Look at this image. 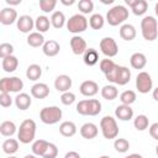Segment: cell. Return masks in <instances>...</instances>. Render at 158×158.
<instances>
[{"mask_svg": "<svg viewBox=\"0 0 158 158\" xmlns=\"http://www.w3.org/2000/svg\"><path fill=\"white\" fill-rule=\"evenodd\" d=\"M31 95L35 99H46L49 95V88L46 83H36L31 86Z\"/></svg>", "mask_w": 158, "mask_h": 158, "instance_id": "18", "label": "cell"}, {"mask_svg": "<svg viewBox=\"0 0 158 158\" xmlns=\"http://www.w3.org/2000/svg\"><path fill=\"white\" fill-rule=\"evenodd\" d=\"M136 89L141 94H147L153 89V80L149 73L139 72L136 77Z\"/></svg>", "mask_w": 158, "mask_h": 158, "instance_id": "10", "label": "cell"}, {"mask_svg": "<svg viewBox=\"0 0 158 158\" xmlns=\"http://www.w3.org/2000/svg\"><path fill=\"white\" fill-rule=\"evenodd\" d=\"M60 2H62L63 5H65V6H70V5L75 4V0H69V1H67V0H60Z\"/></svg>", "mask_w": 158, "mask_h": 158, "instance_id": "50", "label": "cell"}, {"mask_svg": "<svg viewBox=\"0 0 158 158\" xmlns=\"http://www.w3.org/2000/svg\"><path fill=\"white\" fill-rule=\"evenodd\" d=\"M59 51H60V46L54 40H48L42 46V52L47 57H56L59 53Z\"/></svg>", "mask_w": 158, "mask_h": 158, "instance_id": "21", "label": "cell"}, {"mask_svg": "<svg viewBox=\"0 0 158 158\" xmlns=\"http://www.w3.org/2000/svg\"><path fill=\"white\" fill-rule=\"evenodd\" d=\"M141 33L148 42H152L158 37V21L154 16L148 15L141 20Z\"/></svg>", "mask_w": 158, "mask_h": 158, "instance_id": "3", "label": "cell"}, {"mask_svg": "<svg viewBox=\"0 0 158 158\" xmlns=\"http://www.w3.org/2000/svg\"><path fill=\"white\" fill-rule=\"evenodd\" d=\"M14 102H15V106L19 109V110H27L30 106H31V104H32V99H31V96L28 95V94H26V93H19L16 96H15V99H14Z\"/></svg>", "mask_w": 158, "mask_h": 158, "instance_id": "22", "label": "cell"}, {"mask_svg": "<svg viewBox=\"0 0 158 158\" xmlns=\"http://www.w3.org/2000/svg\"><path fill=\"white\" fill-rule=\"evenodd\" d=\"M136 99H137V95L133 90H125L120 94V101L123 105H130L131 106V104H133L136 101Z\"/></svg>", "mask_w": 158, "mask_h": 158, "instance_id": "38", "label": "cell"}, {"mask_svg": "<svg viewBox=\"0 0 158 158\" xmlns=\"http://www.w3.org/2000/svg\"><path fill=\"white\" fill-rule=\"evenodd\" d=\"M57 5L56 0H40V9L44 12V14H49L54 10ZM54 12V11H53Z\"/></svg>", "mask_w": 158, "mask_h": 158, "instance_id": "41", "label": "cell"}, {"mask_svg": "<svg viewBox=\"0 0 158 158\" xmlns=\"http://www.w3.org/2000/svg\"><path fill=\"white\" fill-rule=\"evenodd\" d=\"M154 12H156V16L158 17V2H156L154 5Z\"/></svg>", "mask_w": 158, "mask_h": 158, "instance_id": "53", "label": "cell"}, {"mask_svg": "<svg viewBox=\"0 0 158 158\" xmlns=\"http://www.w3.org/2000/svg\"><path fill=\"white\" fill-rule=\"evenodd\" d=\"M101 53L106 58H112L118 53V46L112 37H104L99 43Z\"/></svg>", "mask_w": 158, "mask_h": 158, "instance_id": "11", "label": "cell"}, {"mask_svg": "<svg viewBox=\"0 0 158 158\" xmlns=\"http://www.w3.org/2000/svg\"><path fill=\"white\" fill-rule=\"evenodd\" d=\"M44 37H43V33H40V32H31L28 36H27V44L30 47H33V48H37V47H42L44 44Z\"/></svg>", "mask_w": 158, "mask_h": 158, "instance_id": "28", "label": "cell"}, {"mask_svg": "<svg viewBox=\"0 0 158 158\" xmlns=\"http://www.w3.org/2000/svg\"><path fill=\"white\" fill-rule=\"evenodd\" d=\"M152 96H153V99H154L156 101H158V86L153 89V91H152Z\"/></svg>", "mask_w": 158, "mask_h": 158, "instance_id": "51", "label": "cell"}, {"mask_svg": "<svg viewBox=\"0 0 158 158\" xmlns=\"http://www.w3.org/2000/svg\"><path fill=\"white\" fill-rule=\"evenodd\" d=\"M59 133L64 137H73L77 133V126L72 121H63L59 125Z\"/></svg>", "mask_w": 158, "mask_h": 158, "instance_id": "27", "label": "cell"}, {"mask_svg": "<svg viewBox=\"0 0 158 158\" xmlns=\"http://www.w3.org/2000/svg\"><path fill=\"white\" fill-rule=\"evenodd\" d=\"M115 116L121 121H130L131 118H133V110L130 105L121 104L115 109Z\"/></svg>", "mask_w": 158, "mask_h": 158, "instance_id": "19", "label": "cell"}, {"mask_svg": "<svg viewBox=\"0 0 158 158\" xmlns=\"http://www.w3.org/2000/svg\"><path fill=\"white\" fill-rule=\"evenodd\" d=\"M101 96L105 100H109V101L115 100L118 96V90H117V88L114 84H107V85L102 86V89H101Z\"/></svg>", "mask_w": 158, "mask_h": 158, "instance_id": "34", "label": "cell"}, {"mask_svg": "<svg viewBox=\"0 0 158 158\" xmlns=\"http://www.w3.org/2000/svg\"><path fill=\"white\" fill-rule=\"evenodd\" d=\"M133 126L137 131H144L149 127V118L146 115H138L133 118Z\"/></svg>", "mask_w": 158, "mask_h": 158, "instance_id": "37", "label": "cell"}, {"mask_svg": "<svg viewBox=\"0 0 158 158\" xmlns=\"http://www.w3.org/2000/svg\"><path fill=\"white\" fill-rule=\"evenodd\" d=\"M107 81L116 85H126L131 80V70L127 67L115 64V67L105 74Z\"/></svg>", "mask_w": 158, "mask_h": 158, "instance_id": "1", "label": "cell"}, {"mask_svg": "<svg viewBox=\"0 0 158 158\" xmlns=\"http://www.w3.org/2000/svg\"><path fill=\"white\" fill-rule=\"evenodd\" d=\"M130 64L133 69H143L147 64V58L143 53L141 52H136L130 57Z\"/></svg>", "mask_w": 158, "mask_h": 158, "instance_id": "24", "label": "cell"}, {"mask_svg": "<svg viewBox=\"0 0 158 158\" xmlns=\"http://www.w3.org/2000/svg\"><path fill=\"white\" fill-rule=\"evenodd\" d=\"M156 154H157V158H158V144L156 146Z\"/></svg>", "mask_w": 158, "mask_h": 158, "instance_id": "56", "label": "cell"}, {"mask_svg": "<svg viewBox=\"0 0 158 158\" xmlns=\"http://www.w3.org/2000/svg\"><path fill=\"white\" fill-rule=\"evenodd\" d=\"M51 26H52V25H51V19H48V17L44 16V15L37 16V19L35 20V28H36L37 32H40V33L47 32Z\"/></svg>", "mask_w": 158, "mask_h": 158, "instance_id": "26", "label": "cell"}, {"mask_svg": "<svg viewBox=\"0 0 158 158\" xmlns=\"http://www.w3.org/2000/svg\"><path fill=\"white\" fill-rule=\"evenodd\" d=\"M36 122L31 118H26L21 122L19 130H17V139L19 142L23 143V144H28L35 139L36 136Z\"/></svg>", "mask_w": 158, "mask_h": 158, "instance_id": "2", "label": "cell"}, {"mask_svg": "<svg viewBox=\"0 0 158 158\" xmlns=\"http://www.w3.org/2000/svg\"><path fill=\"white\" fill-rule=\"evenodd\" d=\"M57 156H58V148H57V146L54 143H51L49 142V146H48L47 151L44 152L43 158H57Z\"/></svg>", "mask_w": 158, "mask_h": 158, "instance_id": "45", "label": "cell"}, {"mask_svg": "<svg viewBox=\"0 0 158 158\" xmlns=\"http://www.w3.org/2000/svg\"><path fill=\"white\" fill-rule=\"evenodd\" d=\"M17 30L22 33H31V31L35 27V20L30 15H21L16 22Z\"/></svg>", "mask_w": 158, "mask_h": 158, "instance_id": "13", "label": "cell"}, {"mask_svg": "<svg viewBox=\"0 0 158 158\" xmlns=\"http://www.w3.org/2000/svg\"><path fill=\"white\" fill-rule=\"evenodd\" d=\"M88 26H89V21L81 14H75L70 16L69 20H67V30L74 35H79L84 32L88 28Z\"/></svg>", "mask_w": 158, "mask_h": 158, "instance_id": "8", "label": "cell"}, {"mask_svg": "<svg viewBox=\"0 0 158 158\" xmlns=\"http://www.w3.org/2000/svg\"><path fill=\"white\" fill-rule=\"evenodd\" d=\"M72 84H73L72 78L67 74H60L54 79V88L57 91H60L62 94L69 91V89L72 88Z\"/></svg>", "mask_w": 158, "mask_h": 158, "instance_id": "15", "label": "cell"}, {"mask_svg": "<svg viewBox=\"0 0 158 158\" xmlns=\"http://www.w3.org/2000/svg\"><path fill=\"white\" fill-rule=\"evenodd\" d=\"M112 1H114V0H109V1H102V2H104V4H112Z\"/></svg>", "mask_w": 158, "mask_h": 158, "instance_id": "55", "label": "cell"}, {"mask_svg": "<svg viewBox=\"0 0 158 158\" xmlns=\"http://www.w3.org/2000/svg\"><path fill=\"white\" fill-rule=\"evenodd\" d=\"M105 25V19L101 14H93L89 17V26L93 30H101Z\"/></svg>", "mask_w": 158, "mask_h": 158, "instance_id": "36", "label": "cell"}, {"mask_svg": "<svg viewBox=\"0 0 158 158\" xmlns=\"http://www.w3.org/2000/svg\"><path fill=\"white\" fill-rule=\"evenodd\" d=\"M2 152L9 154V156H12L15 154L17 151H19V139H15V138H7L2 142Z\"/></svg>", "mask_w": 158, "mask_h": 158, "instance_id": "32", "label": "cell"}, {"mask_svg": "<svg viewBox=\"0 0 158 158\" xmlns=\"http://www.w3.org/2000/svg\"><path fill=\"white\" fill-rule=\"evenodd\" d=\"M75 99H77L75 98V94L72 93V91H67V93H63L60 95V102L63 105H65V106H69V105L74 104L75 102Z\"/></svg>", "mask_w": 158, "mask_h": 158, "instance_id": "44", "label": "cell"}, {"mask_svg": "<svg viewBox=\"0 0 158 158\" xmlns=\"http://www.w3.org/2000/svg\"><path fill=\"white\" fill-rule=\"evenodd\" d=\"M148 131H149V135L153 139L158 141V122H154L152 123L149 127H148Z\"/></svg>", "mask_w": 158, "mask_h": 158, "instance_id": "47", "label": "cell"}, {"mask_svg": "<svg viewBox=\"0 0 158 158\" xmlns=\"http://www.w3.org/2000/svg\"><path fill=\"white\" fill-rule=\"evenodd\" d=\"M75 110L83 116H96L101 112V102L96 99H85L77 104Z\"/></svg>", "mask_w": 158, "mask_h": 158, "instance_id": "5", "label": "cell"}, {"mask_svg": "<svg viewBox=\"0 0 158 158\" xmlns=\"http://www.w3.org/2000/svg\"><path fill=\"white\" fill-rule=\"evenodd\" d=\"M0 105L2 107H10L12 105V98L7 93H0Z\"/></svg>", "mask_w": 158, "mask_h": 158, "instance_id": "46", "label": "cell"}, {"mask_svg": "<svg viewBox=\"0 0 158 158\" xmlns=\"http://www.w3.org/2000/svg\"><path fill=\"white\" fill-rule=\"evenodd\" d=\"M51 25L54 27V28H57V30H59V28H62L64 25H67V20H65V15L62 12V11H54L53 14H52V16H51Z\"/></svg>", "mask_w": 158, "mask_h": 158, "instance_id": "35", "label": "cell"}, {"mask_svg": "<svg viewBox=\"0 0 158 158\" xmlns=\"http://www.w3.org/2000/svg\"><path fill=\"white\" fill-rule=\"evenodd\" d=\"M23 89V81L19 77H5L0 80V93H20Z\"/></svg>", "mask_w": 158, "mask_h": 158, "instance_id": "9", "label": "cell"}, {"mask_svg": "<svg viewBox=\"0 0 158 158\" xmlns=\"http://www.w3.org/2000/svg\"><path fill=\"white\" fill-rule=\"evenodd\" d=\"M128 19V10L123 5H115L106 12V22L110 26L123 25V22Z\"/></svg>", "mask_w": 158, "mask_h": 158, "instance_id": "4", "label": "cell"}, {"mask_svg": "<svg viewBox=\"0 0 158 158\" xmlns=\"http://www.w3.org/2000/svg\"><path fill=\"white\" fill-rule=\"evenodd\" d=\"M6 4L10 5V7H11V5H12V6L20 5V4H21V0H6Z\"/></svg>", "mask_w": 158, "mask_h": 158, "instance_id": "49", "label": "cell"}, {"mask_svg": "<svg viewBox=\"0 0 158 158\" xmlns=\"http://www.w3.org/2000/svg\"><path fill=\"white\" fill-rule=\"evenodd\" d=\"M100 130L106 139H115L118 136V126L112 116H104L100 121Z\"/></svg>", "mask_w": 158, "mask_h": 158, "instance_id": "6", "label": "cell"}, {"mask_svg": "<svg viewBox=\"0 0 158 158\" xmlns=\"http://www.w3.org/2000/svg\"><path fill=\"white\" fill-rule=\"evenodd\" d=\"M63 111L58 106H46L40 111V118L46 125H54L62 120Z\"/></svg>", "mask_w": 158, "mask_h": 158, "instance_id": "7", "label": "cell"}, {"mask_svg": "<svg viewBox=\"0 0 158 158\" xmlns=\"http://www.w3.org/2000/svg\"><path fill=\"white\" fill-rule=\"evenodd\" d=\"M17 130H19V128L16 127L15 122H12V121H10V120L2 121L1 125H0V133H1V136H4V137H11V136H14Z\"/></svg>", "mask_w": 158, "mask_h": 158, "instance_id": "29", "label": "cell"}, {"mask_svg": "<svg viewBox=\"0 0 158 158\" xmlns=\"http://www.w3.org/2000/svg\"><path fill=\"white\" fill-rule=\"evenodd\" d=\"M125 158H143V157L141 154H138V153H131V154L126 156Z\"/></svg>", "mask_w": 158, "mask_h": 158, "instance_id": "52", "label": "cell"}, {"mask_svg": "<svg viewBox=\"0 0 158 158\" xmlns=\"http://www.w3.org/2000/svg\"><path fill=\"white\" fill-rule=\"evenodd\" d=\"M17 11L12 7H4L0 11V22L5 26L12 25L14 22H17Z\"/></svg>", "mask_w": 158, "mask_h": 158, "instance_id": "14", "label": "cell"}, {"mask_svg": "<svg viewBox=\"0 0 158 158\" xmlns=\"http://www.w3.org/2000/svg\"><path fill=\"white\" fill-rule=\"evenodd\" d=\"M7 158H16V157H14V156H9Z\"/></svg>", "mask_w": 158, "mask_h": 158, "instance_id": "58", "label": "cell"}, {"mask_svg": "<svg viewBox=\"0 0 158 158\" xmlns=\"http://www.w3.org/2000/svg\"><path fill=\"white\" fill-rule=\"evenodd\" d=\"M70 48H72V52L75 54V56H83L85 53V51L88 49V46H86V41L79 36V35H74L72 38H70Z\"/></svg>", "mask_w": 158, "mask_h": 158, "instance_id": "12", "label": "cell"}, {"mask_svg": "<svg viewBox=\"0 0 158 158\" xmlns=\"http://www.w3.org/2000/svg\"><path fill=\"white\" fill-rule=\"evenodd\" d=\"M64 158H81V157H80V154H79L78 152H75V151H69V152L65 153Z\"/></svg>", "mask_w": 158, "mask_h": 158, "instance_id": "48", "label": "cell"}, {"mask_svg": "<svg viewBox=\"0 0 158 158\" xmlns=\"http://www.w3.org/2000/svg\"><path fill=\"white\" fill-rule=\"evenodd\" d=\"M83 60L86 65L93 67L99 62V53L95 48H88L83 54Z\"/></svg>", "mask_w": 158, "mask_h": 158, "instance_id": "30", "label": "cell"}, {"mask_svg": "<svg viewBox=\"0 0 158 158\" xmlns=\"http://www.w3.org/2000/svg\"><path fill=\"white\" fill-rule=\"evenodd\" d=\"M126 4L136 16H142L148 10V2L146 0H126Z\"/></svg>", "mask_w": 158, "mask_h": 158, "instance_id": "17", "label": "cell"}, {"mask_svg": "<svg viewBox=\"0 0 158 158\" xmlns=\"http://www.w3.org/2000/svg\"><path fill=\"white\" fill-rule=\"evenodd\" d=\"M118 33H120V37L122 40L130 42V41H132V40L136 38L137 31H136V28H135L133 25H131V23H123V25H121Z\"/></svg>", "mask_w": 158, "mask_h": 158, "instance_id": "23", "label": "cell"}, {"mask_svg": "<svg viewBox=\"0 0 158 158\" xmlns=\"http://www.w3.org/2000/svg\"><path fill=\"white\" fill-rule=\"evenodd\" d=\"M79 91L81 95L90 98L99 93V85L94 80H84L79 86Z\"/></svg>", "mask_w": 158, "mask_h": 158, "instance_id": "16", "label": "cell"}, {"mask_svg": "<svg viewBox=\"0 0 158 158\" xmlns=\"http://www.w3.org/2000/svg\"><path fill=\"white\" fill-rule=\"evenodd\" d=\"M78 9H79L81 15L91 14L94 10V2L91 0H80L78 2Z\"/></svg>", "mask_w": 158, "mask_h": 158, "instance_id": "40", "label": "cell"}, {"mask_svg": "<svg viewBox=\"0 0 158 158\" xmlns=\"http://www.w3.org/2000/svg\"><path fill=\"white\" fill-rule=\"evenodd\" d=\"M48 146H49V142H47L46 139H36V141L32 143V147H31L32 154H35V156H37V157H40V156L43 157V154H44V152L47 151Z\"/></svg>", "mask_w": 158, "mask_h": 158, "instance_id": "33", "label": "cell"}, {"mask_svg": "<svg viewBox=\"0 0 158 158\" xmlns=\"http://www.w3.org/2000/svg\"><path fill=\"white\" fill-rule=\"evenodd\" d=\"M42 75V68L38 64H30L26 69V78L31 81H37Z\"/></svg>", "mask_w": 158, "mask_h": 158, "instance_id": "31", "label": "cell"}, {"mask_svg": "<svg viewBox=\"0 0 158 158\" xmlns=\"http://www.w3.org/2000/svg\"><path fill=\"white\" fill-rule=\"evenodd\" d=\"M1 67H2L4 72H6V73L15 72L17 69V67H19V59H17V57H15L12 54V56H9V57L4 58L2 62H1Z\"/></svg>", "mask_w": 158, "mask_h": 158, "instance_id": "25", "label": "cell"}, {"mask_svg": "<svg viewBox=\"0 0 158 158\" xmlns=\"http://www.w3.org/2000/svg\"><path fill=\"white\" fill-rule=\"evenodd\" d=\"M99 158H110L109 156H101V157H99Z\"/></svg>", "mask_w": 158, "mask_h": 158, "instance_id": "57", "label": "cell"}, {"mask_svg": "<svg viewBox=\"0 0 158 158\" xmlns=\"http://www.w3.org/2000/svg\"><path fill=\"white\" fill-rule=\"evenodd\" d=\"M14 53V46L11 43H7V42H4L0 44V57L1 59L9 57V56H12Z\"/></svg>", "mask_w": 158, "mask_h": 158, "instance_id": "42", "label": "cell"}, {"mask_svg": "<svg viewBox=\"0 0 158 158\" xmlns=\"http://www.w3.org/2000/svg\"><path fill=\"white\" fill-rule=\"evenodd\" d=\"M114 148L118 153H126L130 149V142L126 138H115Z\"/></svg>", "mask_w": 158, "mask_h": 158, "instance_id": "39", "label": "cell"}, {"mask_svg": "<svg viewBox=\"0 0 158 158\" xmlns=\"http://www.w3.org/2000/svg\"><path fill=\"white\" fill-rule=\"evenodd\" d=\"M98 133H99V128L93 122H85L80 127V135L85 139H93L98 136Z\"/></svg>", "mask_w": 158, "mask_h": 158, "instance_id": "20", "label": "cell"}, {"mask_svg": "<svg viewBox=\"0 0 158 158\" xmlns=\"http://www.w3.org/2000/svg\"><path fill=\"white\" fill-rule=\"evenodd\" d=\"M23 158H37V156H35V154H26Z\"/></svg>", "mask_w": 158, "mask_h": 158, "instance_id": "54", "label": "cell"}, {"mask_svg": "<svg viewBox=\"0 0 158 158\" xmlns=\"http://www.w3.org/2000/svg\"><path fill=\"white\" fill-rule=\"evenodd\" d=\"M115 62L112 60V59H110V58H105V59H102V60H100V70L104 73V75L106 74V73H109L114 67H115Z\"/></svg>", "mask_w": 158, "mask_h": 158, "instance_id": "43", "label": "cell"}]
</instances>
